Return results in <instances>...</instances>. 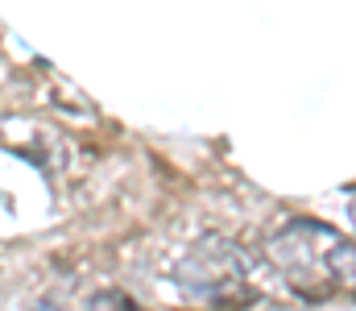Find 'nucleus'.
Segmentation results:
<instances>
[{"label":"nucleus","instance_id":"obj_2","mask_svg":"<svg viewBox=\"0 0 356 311\" xmlns=\"http://www.w3.org/2000/svg\"><path fill=\"white\" fill-rule=\"evenodd\" d=\"M257 274H261L257 270V257L249 249H236L224 237H203L175 266V278L186 291H195L203 299H216V303L245 299Z\"/></svg>","mask_w":356,"mask_h":311},{"label":"nucleus","instance_id":"obj_3","mask_svg":"<svg viewBox=\"0 0 356 311\" xmlns=\"http://www.w3.org/2000/svg\"><path fill=\"white\" fill-rule=\"evenodd\" d=\"M104 303H120V308H133V299H129V295H116V291H112V295H95V299H91V308H104Z\"/></svg>","mask_w":356,"mask_h":311},{"label":"nucleus","instance_id":"obj_1","mask_svg":"<svg viewBox=\"0 0 356 311\" xmlns=\"http://www.w3.org/2000/svg\"><path fill=\"white\" fill-rule=\"evenodd\" d=\"M269 257L277 262V270L286 274V282L298 287L302 295H323L327 287H340V282L353 287V274H356L353 241L340 237L327 224H315V220L286 224L273 237Z\"/></svg>","mask_w":356,"mask_h":311}]
</instances>
